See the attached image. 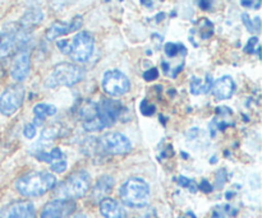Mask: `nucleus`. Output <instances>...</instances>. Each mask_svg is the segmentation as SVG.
Here are the masks:
<instances>
[{
    "instance_id": "6",
    "label": "nucleus",
    "mask_w": 262,
    "mask_h": 218,
    "mask_svg": "<svg viewBox=\"0 0 262 218\" xmlns=\"http://www.w3.org/2000/svg\"><path fill=\"white\" fill-rule=\"evenodd\" d=\"M25 88L20 84H12L7 87L0 96V112L5 116L14 114L25 101Z\"/></svg>"
},
{
    "instance_id": "19",
    "label": "nucleus",
    "mask_w": 262,
    "mask_h": 218,
    "mask_svg": "<svg viewBox=\"0 0 262 218\" xmlns=\"http://www.w3.org/2000/svg\"><path fill=\"white\" fill-rule=\"evenodd\" d=\"M56 112H58V110H56V107L53 106V105H36V106L33 107V114H35V117H33V125H35V127H41L46 117L54 116Z\"/></svg>"
},
{
    "instance_id": "15",
    "label": "nucleus",
    "mask_w": 262,
    "mask_h": 218,
    "mask_svg": "<svg viewBox=\"0 0 262 218\" xmlns=\"http://www.w3.org/2000/svg\"><path fill=\"white\" fill-rule=\"evenodd\" d=\"M114 179L109 175H104L96 181L95 186L92 188L91 191V201L94 203L99 204L100 202L104 201L105 198H107L110 193H112L113 188H114Z\"/></svg>"
},
{
    "instance_id": "34",
    "label": "nucleus",
    "mask_w": 262,
    "mask_h": 218,
    "mask_svg": "<svg viewBox=\"0 0 262 218\" xmlns=\"http://www.w3.org/2000/svg\"><path fill=\"white\" fill-rule=\"evenodd\" d=\"M241 4H242L243 7H252L253 0H241Z\"/></svg>"
},
{
    "instance_id": "33",
    "label": "nucleus",
    "mask_w": 262,
    "mask_h": 218,
    "mask_svg": "<svg viewBox=\"0 0 262 218\" xmlns=\"http://www.w3.org/2000/svg\"><path fill=\"white\" fill-rule=\"evenodd\" d=\"M212 0H200L199 5L202 10H209L211 8Z\"/></svg>"
},
{
    "instance_id": "27",
    "label": "nucleus",
    "mask_w": 262,
    "mask_h": 218,
    "mask_svg": "<svg viewBox=\"0 0 262 218\" xmlns=\"http://www.w3.org/2000/svg\"><path fill=\"white\" fill-rule=\"evenodd\" d=\"M143 78L147 82L155 81V79L159 78V70L156 68L148 69V70H146L145 73H143Z\"/></svg>"
},
{
    "instance_id": "8",
    "label": "nucleus",
    "mask_w": 262,
    "mask_h": 218,
    "mask_svg": "<svg viewBox=\"0 0 262 218\" xmlns=\"http://www.w3.org/2000/svg\"><path fill=\"white\" fill-rule=\"evenodd\" d=\"M102 88L109 96L120 97L129 91V79L119 70H107L102 78Z\"/></svg>"
},
{
    "instance_id": "42",
    "label": "nucleus",
    "mask_w": 262,
    "mask_h": 218,
    "mask_svg": "<svg viewBox=\"0 0 262 218\" xmlns=\"http://www.w3.org/2000/svg\"><path fill=\"white\" fill-rule=\"evenodd\" d=\"M2 41H3V35L0 33V45H2Z\"/></svg>"
},
{
    "instance_id": "10",
    "label": "nucleus",
    "mask_w": 262,
    "mask_h": 218,
    "mask_svg": "<svg viewBox=\"0 0 262 218\" xmlns=\"http://www.w3.org/2000/svg\"><path fill=\"white\" fill-rule=\"evenodd\" d=\"M31 69V53L27 47L18 50L14 54L12 66H10V76L15 82H22L27 78Z\"/></svg>"
},
{
    "instance_id": "36",
    "label": "nucleus",
    "mask_w": 262,
    "mask_h": 218,
    "mask_svg": "<svg viewBox=\"0 0 262 218\" xmlns=\"http://www.w3.org/2000/svg\"><path fill=\"white\" fill-rule=\"evenodd\" d=\"M253 26H255V30L257 31V32H258V31H260V18L256 17V19H255V25H253Z\"/></svg>"
},
{
    "instance_id": "28",
    "label": "nucleus",
    "mask_w": 262,
    "mask_h": 218,
    "mask_svg": "<svg viewBox=\"0 0 262 218\" xmlns=\"http://www.w3.org/2000/svg\"><path fill=\"white\" fill-rule=\"evenodd\" d=\"M56 46H58L59 50L63 54H66V55H69V53H71V43L68 42V40L58 41V42H56Z\"/></svg>"
},
{
    "instance_id": "41",
    "label": "nucleus",
    "mask_w": 262,
    "mask_h": 218,
    "mask_svg": "<svg viewBox=\"0 0 262 218\" xmlns=\"http://www.w3.org/2000/svg\"><path fill=\"white\" fill-rule=\"evenodd\" d=\"M210 162H216V157H212L211 160H210Z\"/></svg>"
},
{
    "instance_id": "11",
    "label": "nucleus",
    "mask_w": 262,
    "mask_h": 218,
    "mask_svg": "<svg viewBox=\"0 0 262 218\" xmlns=\"http://www.w3.org/2000/svg\"><path fill=\"white\" fill-rule=\"evenodd\" d=\"M97 111L104 127L109 128L119 120L122 114V105L113 100H102V102L97 104Z\"/></svg>"
},
{
    "instance_id": "20",
    "label": "nucleus",
    "mask_w": 262,
    "mask_h": 218,
    "mask_svg": "<svg viewBox=\"0 0 262 218\" xmlns=\"http://www.w3.org/2000/svg\"><path fill=\"white\" fill-rule=\"evenodd\" d=\"M212 83L214 82H212V77L210 74H206L205 79L199 78V77H192L189 88L193 94H205L211 91Z\"/></svg>"
},
{
    "instance_id": "12",
    "label": "nucleus",
    "mask_w": 262,
    "mask_h": 218,
    "mask_svg": "<svg viewBox=\"0 0 262 218\" xmlns=\"http://www.w3.org/2000/svg\"><path fill=\"white\" fill-rule=\"evenodd\" d=\"M0 218H36L35 207L28 201L13 202L0 211Z\"/></svg>"
},
{
    "instance_id": "24",
    "label": "nucleus",
    "mask_w": 262,
    "mask_h": 218,
    "mask_svg": "<svg viewBox=\"0 0 262 218\" xmlns=\"http://www.w3.org/2000/svg\"><path fill=\"white\" fill-rule=\"evenodd\" d=\"M76 0H50V7L51 9L55 10V12H61L63 9H66L67 7H69L71 4Z\"/></svg>"
},
{
    "instance_id": "22",
    "label": "nucleus",
    "mask_w": 262,
    "mask_h": 218,
    "mask_svg": "<svg viewBox=\"0 0 262 218\" xmlns=\"http://www.w3.org/2000/svg\"><path fill=\"white\" fill-rule=\"evenodd\" d=\"M164 50H165V54L169 56V58H174V56H177L178 54H181V53H183V54L187 53L186 47H184L182 43H174V42L166 43L165 47H164Z\"/></svg>"
},
{
    "instance_id": "4",
    "label": "nucleus",
    "mask_w": 262,
    "mask_h": 218,
    "mask_svg": "<svg viewBox=\"0 0 262 218\" xmlns=\"http://www.w3.org/2000/svg\"><path fill=\"white\" fill-rule=\"evenodd\" d=\"M91 186V178L86 171L81 170L72 174L66 179L56 189L59 199H68L74 201L79 199L87 194Z\"/></svg>"
},
{
    "instance_id": "30",
    "label": "nucleus",
    "mask_w": 262,
    "mask_h": 218,
    "mask_svg": "<svg viewBox=\"0 0 262 218\" xmlns=\"http://www.w3.org/2000/svg\"><path fill=\"white\" fill-rule=\"evenodd\" d=\"M36 127L33 124H27L25 127V130H23V133H25V137L27 138V139H32L33 137L36 135Z\"/></svg>"
},
{
    "instance_id": "9",
    "label": "nucleus",
    "mask_w": 262,
    "mask_h": 218,
    "mask_svg": "<svg viewBox=\"0 0 262 218\" xmlns=\"http://www.w3.org/2000/svg\"><path fill=\"white\" fill-rule=\"evenodd\" d=\"M76 211V203L68 199H55L45 204L40 218H68Z\"/></svg>"
},
{
    "instance_id": "31",
    "label": "nucleus",
    "mask_w": 262,
    "mask_h": 218,
    "mask_svg": "<svg viewBox=\"0 0 262 218\" xmlns=\"http://www.w3.org/2000/svg\"><path fill=\"white\" fill-rule=\"evenodd\" d=\"M257 45H258V38L257 37L250 38V40H248L247 46L245 47V51L247 54H253V53H255V47Z\"/></svg>"
},
{
    "instance_id": "26",
    "label": "nucleus",
    "mask_w": 262,
    "mask_h": 218,
    "mask_svg": "<svg viewBox=\"0 0 262 218\" xmlns=\"http://www.w3.org/2000/svg\"><path fill=\"white\" fill-rule=\"evenodd\" d=\"M178 183L179 185L183 186V188H188L192 193H196L197 189H196V184H194L193 180H189V179L184 178V176H181V178L178 179Z\"/></svg>"
},
{
    "instance_id": "7",
    "label": "nucleus",
    "mask_w": 262,
    "mask_h": 218,
    "mask_svg": "<svg viewBox=\"0 0 262 218\" xmlns=\"http://www.w3.org/2000/svg\"><path fill=\"white\" fill-rule=\"evenodd\" d=\"M94 47V37L89 32H78L72 41L69 55H71L72 60L77 61V63H86L92 56Z\"/></svg>"
},
{
    "instance_id": "5",
    "label": "nucleus",
    "mask_w": 262,
    "mask_h": 218,
    "mask_svg": "<svg viewBox=\"0 0 262 218\" xmlns=\"http://www.w3.org/2000/svg\"><path fill=\"white\" fill-rule=\"evenodd\" d=\"M99 146L102 152L107 155H127L132 151V143L122 133H107L99 139Z\"/></svg>"
},
{
    "instance_id": "16",
    "label": "nucleus",
    "mask_w": 262,
    "mask_h": 218,
    "mask_svg": "<svg viewBox=\"0 0 262 218\" xmlns=\"http://www.w3.org/2000/svg\"><path fill=\"white\" fill-rule=\"evenodd\" d=\"M235 89L234 81L232 77L224 76L212 83V93L217 100H229L233 96Z\"/></svg>"
},
{
    "instance_id": "14",
    "label": "nucleus",
    "mask_w": 262,
    "mask_h": 218,
    "mask_svg": "<svg viewBox=\"0 0 262 218\" xmlns=\"http://www.w3.org/2000/svg\"><path fill=\"white\" fill-rule=\"evenodd\" d=\"M33 156H35L37 160L49 163L51 167V170H53L54 173L61 174L66 171L67 158H66V156H64V153L61 152L59 148H53V150L49 151V152L42 151V152H38Z\"/></svg>"
},
{
    "instance_id": "17",
    "label": "nucleus",
    "mask_w": 262,
    "mask_h": 218,
    "mask_svg": "<svg viewBox=\"0 0 262 218\" xmlns=\"http://www.w3.org/2000/svg\"><path fill=\"white\" fill-rule=\"evenodd\" d=\"M43 19V13L40 8H31L20 18L18 28L23 32H31L35 27H37Z\"/></svg>"
},
{
    "instance_id": "21",
    "label": "nucleus",
    "mask_w": 262,
    "mask_h": 218,
    "mask_svg": "<svg viewBox=\"0 0 262 218\" xmlns=\"http://www.w3.org/2000/svg\"><path fill=\"white\" fill-rule=\"evenodd\" d=\"M214 33V26L210 22L209 19H201L200 22V36H201L202 40H207L210 38Z\"/></svg>"
},
{
    "instance_id": "32",
    "label": "nucleus",
    "mask_w": 262,
    "mask_h": 218,
    "mask_svg": "<svg viewBox=\"0 0 262 218\" xmlns=\"http://www.w3.org/2000/svg\"><path fill=\"white\" fill-rule=\"evenodd\" d=\"M199 188H200V190L204 191V193H210V191H212L211 184H210L207 180H202Z\"/></svg>"
},
{
    "instance_id": "40",
    "label": "nucleus",
    "mask_w": 262,
    "mask_h": 218,
    "mask_svg": "<svg viewBox=\"0 0 262 218\" xmlns=\"http://www.w3.org/2000/svg\"><path fill=\"white\" fill-rule=\"evenodd\" d=\"M260 2H261V0H257V4H256V9H258V8H260Z\"/></svg>"
},
{
    "instance_id": "38",
    "label": "nucleus",
    "mask_w": 262,
    "mask_h": 218,
    "mask_svg": "<svg viewBox=\"0 0 262 218\" xmlns=\"http://www.w3.org/2000/svg\"><path fill=\"white\" fill-rule=\"evenodd\" d=\"M73 218H87V216L84 213H77V214H74Z\"/></svg>"
},
{
    "instance_id": "39",
    "label": "nucleus",
    "mask_w": 262,
    "mask_h": 218,
    "mask_svg": "<svg viewBox=\"0 0 262 218\" xmlns=\"http://www.w3.org/2000/svg\"><path fill=\"white\" fill-rule=\"evenodd\" d=\"M163 69H164V71H165V73L169 70V65L165 63V61H164V63H163Z\"/></svg>"
},
{
    "instance_id": "29",
    "label": "nucleus",
    "mask_w": 262,
    "mask_h": 218,
    "mask_svg": "<svg viewBox=\"0 0 262 218\" xmlns=\"http://www.w3.org/2000/svg\"><path fill=\"white\" fill-rule=\"evenodd\" d=\"M242 22L243 25L246 26V28L248 30V32H255V26H253V22L251 20L250 15H248L247 13H243L242 14Z\"/></svg>"
},
{
    "instance_id": "18",
    "label": "nucleus",
    "mask_w": 262,
    "mask_h": 218,
    "mask_svg": "<svg viewBox=\"0 0 262 218\" xmlns=\"http://www.w3.org/2000/svg\"><path fill=\"white\" fill-rule=\"evenodd\" d=\"M100 212L104 218H125L127 212L123 208L122 204L118 203L115 199L105 198L100 202Z\"/></svg>"
},
{
    "instance_id": "35",
    "label": "nucleus",
    "mask_w": 262,
    "mask_h": 218,
    "mask_svg": "<svg viewBox=\"0 0 262 218\" xmlns=\"http://www.w3.org/2000/svg\"><path fill=\"white\" fill-rule=\"evenodd\" d=\"M141 4H143L145 7H147V8L152 7V2H151V0H141Z\"/></svg>"
},
{
    "instance_id": "23",
    "label": "nucleus",
    "mask_w": 262,
    "mask_h": 218,
    "mask_svg": "<svg viewBox=\"0 0 262 218\" xmlns=\"http://www.w3.org/2000/svg\"><path fill=\"white\" fill-rule=\"evenodd\" d=\"M132 218H158L155 208L152 207H142V208H137V212L133 214Z\"/></svg>"
},
{
    "instance_id": "2",
    "label": "nucleus",
    "mask_w": 262,
    "mask_h": 218,
    "mask_svg": "<svg viewBox=\"0 0 262 218\" xmlns=\"http://www.w3.org/2000/svg\"><path fill=\"white\" fill-rule=\"evenodd\" d=\"M119 196L123 203L129 208H142L150 201V186L140 178H130L120 186Z\"/></svg>"
},
{
    "instance_id": "25",
    "label": "nucleus",
    "mask_w": 262,
    "mask_h": 218,
    "mask_svg": "<svg viewBox=\"0 0 262 218\" xmlns=\"http://www.w3.org/2000/svg\"><path fill=\"white\" fill-rule=\"evenodd\" d=\"M140 110L145 116H150V115H152L154 112L156 111V107L154 106V105H151L150 102L146 101V100H143V101L141 102Z\"/></svg>"
},
{
    "instance_id": "3",
    "label": "nucleus",
    "mask_w": 262,
    "mask_h": 218,
    "mask_svg": "<svg viewBox=\"0 0 262 218\" xmlns=\"http://www.w3.org/2000/svg\"><path fill=\"white\" fill-rule=\"evenodd\" d=\"M84 77V70L81 66L71 63H61L54 66L50 76L46 78V87H73Z\"/></svg>"
},
{
    "instance_id": "13",
    "label": "nucleus",
    "mask_w": 262,
    "mask_h": 218,
    "mask_svg": "<svg viewBox=\"0 0 262 218\" xmlns=\"http://www.w3.org/2000/svg\"><path fill=\"white\" fill-rule=\"evenodd\" d=\"M82 25H83V18H82L81 15H76L69 23H54V25H51L50 28L46 31V40L54 41L58 37H60V36L76 32V31H78L79 28L82 27Z\"/></svg>"
},
{
    "instance_id": "1",
    "label": "nucleus",
    "mask_w": 262,
    "mask_h": 218,
    "mask_svg": "<svg viewBox=\"0 0 262 218\" xmlns=\"http://www.w3.org/2000/svg\"><path fill=\"white\" fill-rule=\"evenodd\" d=\"M56 186V178L48 171L31 173L15 181V189L23 197H40Z\"/></svg>"
},
{
    "instance_id": "37",
    "label": "nucleus",
    "mask_w": 262,
    "mask_h": 218,
    "mask_svg": "<svg viewBox=\"0 0 262 218\" xmlns=\"http://www.w3.org/2000/svg\"><path fill=\"white\" fill-rule=\"evenodd\" d=\"M164 18H165V13H160V14H159L158 17H156V20H158V22H159V20H163Z\"/></svg>"
}]
</instances>
